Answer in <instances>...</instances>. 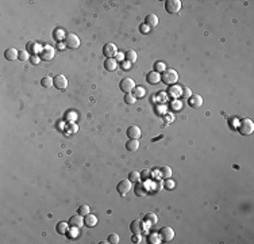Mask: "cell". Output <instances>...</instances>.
Masks as SVG:
<instances>
[{
    "mask_svg": "<svg viewBox=\"0 0 254 244\" xmlns=\"http://www.w3.org/2000/svg\"><path fill=\"white\" fill-rule=\"evenodd\" d=\"M123 57H125V54H122V53H119V54H118V58H116V61H118V60H122Z\"/></svg>",
    "mask_w": 254,
    "mask_h": 244,
    "instance_id": "bcb514c9",
    "label": "cell"
},
{
    "mask_svg": "<svg viewBox=\"0 0 254 244\" xmlns=\"http://www.w3.org/2000/svg\"><path fill=\"white\" fill-rule=\"evenodd\" d=\"M170 107L173 108V110H180V108L182 107V103L180 102V100H174V102H172V104H170Z\"/></svg>",
    "mask_w": 254,
    "mask_h": 244,
    "instance_id": "74e56055",
    "label": "cell"
},
{
    "mask_svg": "<svg viewBox=\"0 0 254 244\" xmlns=\"http://www.w3.org/2000/svg\"><path fill=\"white\" fill-rule=\"evenodd\" d=\"M53 85L58 90H66V87H68V79L64 75H57V76L53 77Z\"/></svg>",
    "mask_w": 254,
    "mask_h": 244,
    "instance_id": "52a82bcc",
    "label": "cell"
},
{
    "mask_svg": "<svg viewBox=\"0 0 254 244\" xmlns=\"http://www.w3.org/2000/svg\"><path fill=\"white\" fill-rule=\"evenodd\" d=\"M122 67H123V69H125V71H129L130 68H131V62H129V61H123Z\"/></svg>",
    "mask_w": 254,
    "mask_h": 244,
    "instance_id": "b9f144b4",
    "label": "cell"
},
{
    "mask_svg": "<svg viewBox=\"0 0 254 244\" xmlns=\"http://www.w3.org/2000/svg\"><path fill=\"white\" fill-rule=\"evenodd\" d=\"M135 194H137V195H139V197H145V195L147 194L146 187H145L143 185H138V186L135 187Z\"/></svg>",
    "mask_w": 254,
    "mask_h": 244,
    "instance_id": "83f0119b",
    "label": "cell"
},
{
    "mask_svg": "<svg viewBox=\"0 0 254 244\" xmlns=\"http://www.w3.org/2000/svg\"><path fill=\"white\" fill-rule=\"evenodd\" d=\"M4 57L7 60H10V61H14V60H16L18 57H19V52H18L15 48H8L6 50V53H4Z\"/></svg>",
    "mask_w": 254,
    "mask_h": 244,
    "instance_id": "e0dca14e",
    "label": "cell"
},
{
    "mask_svg": "<svg viewBox=\"0 0 254 244\" xmlns=\"http://www.w3.org/2000/svg\"><path fill=\"white\" fill-rule=\"evenodd\" d=\"M127 136H129L130 138H134V140H138V138H139V137L142 136L141 129H139L138 126H135V125L127 127Z\"/></svg>",
    "mask_w": 254,
    "mask_h": 244,
    "instance_id": "4fadbf2b",
    "label": "cell"
},
{
    "mask_svg": "<svg viewBox=\"0 0 254 244\" xmlns=\"http://www.w3.org/2000/svg\"><path fill=\"white\" fill-rule=\"evenodd\" d=\"M149 240H150V243H160L161 242V237H160V235L158 233H154V235H151L150 237H149Z\"/></svg>",
    "mask_w": 254,
    "mask_h": 244,
    "instance_id": "f35d334b",
    "label": "cell"
},
{
    "mask_svg": "<svg viewBox=\"0 0 254 244\" xmlns=\"http://www.w3.org/2000/svg\"><path fill=\"white\" fill-rule=\"evenodd\" d=\"M161 176L162 178H165V179H169L172 176V168L168 167V166H164L161 168Z\"/></svg>",
    "mask_w": 254,
    "mask_h": 244,
    "instance_id": "484cf974",
    "label": "cell"
},
{
    "mask_svg": "<svg viewBox=\"0 0 254 244\" xmlns=\"http://www.w3.org/2000/svg\"><path fill=\"white\" fill-rule=\"evenodd\" d=\"M145 25H147L149 27H155L158 25V16L155 14H149L146 18H145Z\"/></svg>",
    "mask_w": 254,
    "mask_h": 244,
    "instance_id": "2e32d148",
    "label": "cell"
},
{
    "mask_svg": "<svg viewBox=\"0 0 254 244\" xmlns=\"http://www.w3.org/2000/svg\"><path fill=\"white\" fill-rule=\"evenodd\" d=\"M190 95H192V91H190L188 87H184V88L181 90V96L184 98V99H188Z\"/></svg>",
    "mask_w": 254,
    "mask_h": 244,
    "instance_id": "8d00e7d4",
    "label": "cell"
},
{
    "mask_svg": "<svg viewBox=\"0 0 254 244\" xmlns=\"http://www.w3.org/2000/svg\"><path fill=\"white\" fill-rule=\"evenodd\" d=\"M139 174H141V179H142V181H147V179L151 178V171L147 170V168H146V170H143V171H141Z\"/></svg>",
    "mask_w": 254,
    "mask_h": 244,
    "instance_id": "d6a6232c",
    "label": "cell"
},
{
    "mask_svg": "<svg viewBox=\"0 0 254 244\" xmlns=\"http://www.w3.org/2000/svg\"><path fill=\"white\" fill-rule=\"evenodd\" d=\"M89 212H91V209H89L88 205H81L78 208V214H81V216H87L89 214Z\"/></svg>",
    "mask_w": 254,
    "mask_h": 244,
    "instance_id": "1f68e13d",
    "label": "cell"
},
{
    "mask_svg": "<svg viewBox=\"0 0 254 244\" xmlns=\"http://www.w3.org/2000/svg\"><path fill=\"white\" fill-rule=\"evenodd\" d=\"M145 220H146L149 224H155L158 219H157V216L154 214V213H147V214L145 216Z\"/></svg>",
    "mask_w": 254,
    "mask_h": 244,
    "instance_id": "4dcf8cb0",
    "label": "cell"
},
{
    "mask_svg": "<svg viewBox=\"0 0 254 244\" xmlns=\"http://www.w3.org/2000/svg\"><path fill=\"white\" fill-rule=\"evenodd\" d=\"M173 186H174V183L172 182V181H168V183H166V189H173Z\"/></svg>",
    "mask_w": 254,
    "mask_h": 244,
    "instance_id": "f6af8a7d",
    "label": "cell"
},
{
    "mask_svg": "<svg viewBox=\"0 0 254 244\" xmlns=\"http://www.w3.org/2000/svg\"><path fill=\"white\" fill-rule=\"evenodd\" d=\"M125 57H126V60L129 62H135L137 61V52L135 50H127L126 53H125Z\"/></svg>",
    "mask_w": 254,
    "mask_h": 244,
    "instance_id": "7402d4cb",
    "label": "cell"
},
{
    "mask_svg": "<svg viewBox=\"0 0 254 244\" xmlns=\"http://www.w3.org/2000/svg\"><path fill=\"white\" fill-rule=\"evenodd\" d=\"M130 229L133 233H142L145 231V223L142 220H133L130 224Z\"/></svg>",
    "mask_w": 254,
    "mask_h": 244,
    "instance_id": "30bf717a",
    "label": "cell"
},
{
    "mask_svg": "<svg viewBox=\"0 0 254 244\" xmlns=\"http://www.w3.org/2000/svg\"><path fill=\"white\" fill-rule=\"evenodd\" d=\"M103 54L108 58H112L114 56L118 54V48L115 44H106V46L103 48Z\"/></svg>",
    "mask_w": 254,
    "mask_h": 244,
    "instance_id": "9c48e42d",
    "label": "cell"
},
{
    "mask_svg": "<svg viewBox=\"0 0 254 244\" xmlns=\"http://www.w3.org/2000/svg\"><path fill=\"white\" fill-rule=\"evenodd\" d=\"M69 129H70V132L76 133V132H77V129H78V127H77V125H76V123H70V125H69Z\"/></svg>",
    "mask_w": 254,
    "mask_h": 244,
    "instance_id": "7bdbcfd3",
    "label": "cell"
},
{
    "mask_svg": "<svg viewBox=\"0 0 254 244\" xmlns=\"http://www.w3.org/2000/svg\"><path fill=\"white\" fill-rule=\"evenodd\" d=\"M58 48H59V49H64V48H66V46H65L64 44H59V46H58Z\"/></svg>",
    "mask_w": 254,
    "mask_h": 244,
    "instance_id": "7dc6e473",
    "label": "cell"
},
{
    "mask_svg": "<svg viewBox=\"0 0 254 244\" xmlns=\"http://www.w3.org/2000/svg\"><path fill=\"white\" fill-rule=\"evenodd\" d=\"M149 30H150V27H149L147 25H142V26H141V31H142V33H147Z\"/></svg>",
    "mask_w": 254,
    "mask_h": 244,
    "instance_id": "ee69618b",
    "label": "cell"
},
{
    "mask_svg": "<svg viewBox=\"0 0 254 244\" xmlns=\"http://www.w3.org/2000/svg\"><path fill=\"white\" fill-rule=\"evenodd\" d=\"M69 224L72 225V228H81L84 225V219L81 214H76V216H72L69 220Z\"/></svg>",
    "mask_w": 254,
    "mask_h": 244,
    "instance_id": "5bb4252c",
    "label": "cell"
},
{
    "mask_svg": "<svg viewBox=\"0 0 254 244\" xmlns=\"http://www.w3.org/2000/svg\"><path fill=\"white\" fill-rule=\"evenodd\" d=\"M181 90H182L181 87H177V85H174V87L169 88V95L173 96V98L180 96V95H181Z\"/></svg>",
    "mask_w": 254,
    "mask_h": 244,
    "instance_id": "4316f807",
    "label": "cell"
},
{
    "mask_svg": "<svg viewBox=\"0 0 254 244\" xmlns=\"http://www.w3.org/2000/svg\"><path fill=\"white\" fill-rule=\"evenodd\" d=\"M135 100H137V98L134 96L131 92H130V94H126V95H125V102H126V103L133 104V103H135Z\"/></svg>",
    "mask_w": 254,
    "mask_h": 244,
    "instance_id": "836d02e7",
    "label": "cell"
},
{
    "mask_svg": "<svg viewBox=\"0 0 254 244\" xmlns=\"http://www.w3.org/2000/svg\"><path fill=\"white\" fill-rule=\"evenodd\" d=\"M177 79H178L177 72H176L174 69H172V68L165 69V71L162 72V75H161V80H162L165 84H168V85L174 84V83L177 81Z\"/></svg>",
    "mask_w": 254,
    "mask_h": 244,
    "instance_id": "6da1fadb",
    "label": "cell"
},
{
    "mask_svg": "<svg viewBox=\"0 0 254 244\" xmlns=\"http://www.w3.org/2000/svg\"><path fill=\"white\" fill-rule=\"evenodd\" d=\"M165 10L169 14H177L181 10V2L180 0H166Z\"/></svg>",
    "mask_w": 254,
    "mask_h": 244,
    "instance_id": "3957f363",
    "label": "cell"
},
{
    "mask_svg": "<svg viewBox=\"0 0 254 244\" xmlns=\"http://www.w3.org/2000/svg\"><path fill=\"white\" fill-rule=\"evenodd\" d=\"M30 57V54H28V52L27 50H24V49H22V50H19V60H22V61H26V60H28Z\"/></svg>",
    "mask_w": 254,
    "mask_h": 244,
    "instance_id": "e575fe53",
    "label": "cell"
},
{
    "mask_svg": "<svg viewBox=\"0 0 254 244\" xmlns=\"http://www.w3.org/2000/svg\"><path fill=\"white\" fill-rule=\"evenodd\" d=\"M188 103L190 107H200L201 104H203V98H201L200 95H197V94H192L189 98H188Z\"/></svg>",
    "mask_w": 254,
    "mask_h": 244,
    "instance_id": "8fae6325",
    "label": "cell"
},
{
    "mask_svg": "<svg viewBox=\"0 0 254 244\" xmlns=\"http://www.w3.org/2000/svg\"><path fill=\"white\" fill-rule=\"evenodd\" d=\"M134 94L133 95L135 96V98H143L145 96V94H146V91H145V88L143 87H141V85H138V87H135L133 90Z\"/></svg>",
    "mask_w": 254,
    "mask_h": 244,
    "instance_id": "d4e9b609",
    "label": "cell"
},
{
    "mask_svg": "<svg viewBox=\"0 0 254 244\" xmlns=\"http://www.w3.org/2000/svg\"><path fill=\"white\" fill-rule=\"evenodd\" d=\"M65 46L70 49H77L80 46V38L76 34H68L65 35Z\"/></svg>",
    "mask_w": 254,
    "mask_h": 244,
    "instance_id": "8992f818",
    "label": "cell"
},
{
    "mask_svg": "<svg viewBox=\"0 0 254 244\" xmlns=\"http://www.w3.org/2000/svg\"><path fill=\"white\" fill-rule=\"evenodd\" d=\"M30 61H31L33 64H38L39 61H41V57L38 54H33L31 57H30Z\"/></svg>",
    "mask_w": 254,
    "mask_h": 244,
    "instance_id": "60d3db41",
    "label": "cell"
},
{
    "mask_svg": "<svg viewBox=\"0 0 254 244\" xmlns=\"http://www.w3.org/2000/svg\"><path fill=\"white\" fill-rule=\"evenodd\" d=\"M131 242H133V243H141V242H142L141 233H134L133 237H131Z\"/></svg>",
    "mask_w": 254,
    "mask_h": 244,
    "instance_id": "ab89813d",
    "label": "cell"
},
{
    "mask_svg": "<svg viewBox=\"0 0 254 244\" xmlns=\"http://www.w3.org/2000/svg\"><path fill=\"white\" fill-rule=\"evenodd\" d=\"M84 224L89 228L95 227V225L98 224V217H96L95 214H87L85 216V219H84Z\"/></svg>",
    "mask_w": 254,
    "mask_h": 244,
    "instance_id": "d6986e66",
    "label": "cell"
},
{
    "mask_svg": "<svg viewBox=\"0 0 254 244\" xmlns=\"http://www.w3.org/2000/svg\"><path fill=\"white\" fill-rule=\"evenodd\" d=\"M54 57V49L50 45H45L42 52H41V58L43 60H51Z\"/></svg>",
    "mask_w": 254,
    "mask_h": 244,
    "instance_id": "7c38bea8",
    "label": "cell"
},
{
    "mask_svg": "<svg viewBox=\"0 0 254 244\" xmlns=\"http://www.w3.org/2000/svg\"><path fill=\"white\" fill-rule=\"evenodd\" d=\"M27 49H28L30 52H33V53H34V54H37V53H38V52H42V49H43V48H41V46H39V45L37 44V42H34V41H31V42H28V44H27Z\"/></svg>",
    "mask_w": 254,
    "mask_h": 244,
    "instance_id": "44dd1931",
    "label": "cell"
},
{
    "mask_svg": "<svg viewBox=\"0 0 254 244\" xmlns=\"http://www.w3.org/2000/svg\"><path fill=\"white\" fill-rule=\"evenodd\" d=\"M141 179V174L138 171H131L129 174V181L130 182H138Z\"/></svg>",
    "mask_w": 254,
    "mask_h": 244,
    "instance_id": "f1b7e54d",
    "label": "cell"
},
{
    "mask_svg": "<svg viewBox=\"0 0 254 244\" xmlns=\"http://www.w3.org/2000/svg\"><path fill=\"white\" fill-rule=\"evenodd\" d=\"M158 235H160V237H161V242L168 243L174 237V231L170 227H162L161 229H160Z\"/></svg>",
    "mask_w": 254,
    "mask_h": 244,
    "instance_id": "277c9868",
    "label": "cell"
},
{
    "mask_svg": "<svg viewBox=\"0 0 254 244\" xmlns=\"http://www.w3.org/2000/svg\"><path fill=\"white\" fill-rule=\"evenodd\" d=\"M131 187H133V186H131V182L127 181V179H123V181H120V182L118 183L116 189H118V193L120 194V195H126L130 190H131Z\"/></svg>",
    "mask_w": 254,
    "mask_h": 244,
    "instance_id": "ba28073f",
    "label": "cell"
},
{
    "mask_svg": "<svg viewBox=\"0 0 254 244\" xmlns=\"http://www.w3.org/2000/svg\"><path fill=\"white\" fill-rule=\"evenodd\" d=\"M254 130V122L250 118H245L239 121V132L241 134H252Z\"/></svg>",
    "mask_w": 254,
    "mask_h": 244,
    "instance_id": "7a4b0ae2",
    "label": "cell"
},
{
    "mask_svg": "<svg viewBox=\"0 0 254 244\" xmlns=\"http://www.w3.org/2000/svg\"><path fill=\"white\" fill-rule=\"evenodd\" d=\"M68 224L66 223H62V221H59V223L57 224V232L58 233H68Z\"/></svg>",
    "mask_w": 254,
    "mask_h": 244,
    "instance_id": "cb8c5ba5",
    "label": "cell"
},
{
    "mask_svg": "<svg viewBox=\"0 0 254 244\" xmlns=\"http://www.w3.org/2000/svg\"><path fill=\"white\" fill-rule=\"evenodd\" d=\"M165 64H164L162 61H157L155 64H154V71L155 72H158V73H162L164 71H165Z\"/></svg>",
    "mask_w": 254,
    "mask_h": 244,
    "instance_id": "f546056e",
    "label": "cell"
},
{
    "mask_svg": "<svg viewBox=\"0 0 254 244\" xmlns=\"http://www.w3.org/2000/svg\"><path fill=\"white\" fill-rule=\"evenodd\" d=\"M138 148H139V141H138V140L130 138V140L127 141V144H126V149H127V151L135 152V151H138Z\"/></svg>",
    "mask_w": 254,
    "mask_h": 244,
    "instance_id": "ac0fdd59",
    "label": "cell"
},
{
    "mask_svg": "<svg viewBox=\"0 0 254 244\" xmlns=\"http://www.w3.org/2000/svg\"><path fill=\"white\" fill-rule=\"evenodd\" d=\"M119 87H120V90H122L123 92L130 94L134 88H135V81H134L131 77L122 79V80H120V84H119Z\"/></svg>",
    "mask_w": 254,
    "mask_h": 244,
    "instance_id": "5b68a950",
    "label": "cell"
},
{
    "mask_svg": "<svg viewBox=\"0 0 254 244\" xmlns=\"http://www.w3.org/2000/svg\"><path fill=\"white\" fill-rule=\"evenodd\" d=\"M104 67H106L107 71H115L118 68V61L115 58H107L106 62H104Z\"/></svg>",
    "mask_w": 254,
    "mask_h": 244,
    "instance_id": "ffe728a7",
    "label": "cell"
},
{
    "mask_svg": "<svg viewBox=\"0 0 254 244\" xmlns=\"http://www.w3.org/2000/svg\"><path fill=\"white\" fill-rule=\"evenodd\" d=\"M41 84H42L43 88H50L51 85H53V79L50 76H45L42 80H41Z\"/></svg>",
    "mask_w": 254,
    "mask_h": 244,
    "instance_id": "603a6c76",
    "label": "cell"
},
{
    "mask_svg": "<svg viewBox=\"0 0 254 244\" xmlns=\"http://www.w3.org/2000/svg\"><path fill=\"white\" fill-rule=\"evenodd\" d=\"M146 80L150 84H157V83H160V80H161V75H160L158 72H155V71H151V72L147 73Z\"/></svg>",
    "mask_w": 254,
    "mask_h": 244,
    "instance_id": "9a60e30c",
    "label": "cell"
},
{
    "mask_svg": "<svg viewBox=\"0 0 254 244\" xmlns=\"http://www.w3.org/2000/svg\"><path fill=\"white\" fill-rule=\"evenodd\" d=\"M108 243H112V244H118L119 243V236L116 233H111L110 236L107 237Z\"/></svg>",
    "mask_w": 254,
    "mask_h": 244,
    "instance_id": "d590c367",
    "label": "cell"
}]
</instances>
